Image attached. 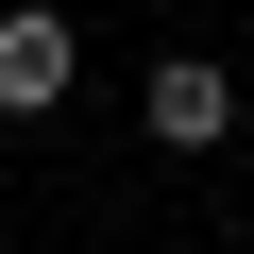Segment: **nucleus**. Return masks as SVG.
<instances>
[{"instance_id": "1", "label": "nucleus", "mask_w": 254, "mask_h": 254, "mask_svg": "<svg viewBox=\"0 0 254 254\" xmlns=\"http://www.w3.org/2000/svg\"><path fill=\"white\" fill-rule=\"evenodd\" d=\"M85 85V17L68 0H0V119H68Z\"/></svg>"}, {"instance_id": "2", "label": "nucleus", "mask_w": 254, "mask_h": 254, "mask_svg": "<svg viewBox=\"0 0 254 254\" xmlns=\"http://www.w3.org/2000/svg\"><path fill=\"white\" fill-rule=\"evenodd\" d=\"M136 119H153V136H170V153H220V136H237V119H254V102H237V68H220V51H170V68L136 85Z\"/></svg>"}, {"instance_id": "3", "label": "nucleus", "mask_w": 254, "mask_h": 254, "mask_svg": "<svg viewBox=\"0 0 254 254\" xmlns=\"http://www.w3.org/2000/svg\"><path fill=\"white\" fill-rule=\"evenodd\" d=\"M237 136H254V119H237Z\"/></svg>"}]
</instances>
